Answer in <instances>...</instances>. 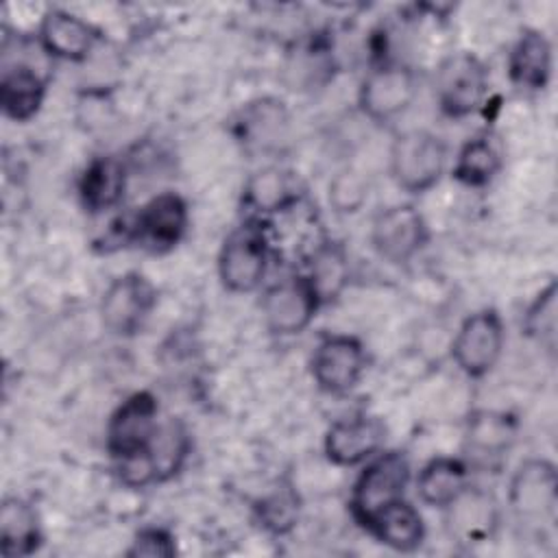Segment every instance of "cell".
Listing matches in <instances>:
<instances>
[{
    "instance_id": "cb8c5ba5",
    "label": "cell",
    "mask_w": 558,
    "mask_h": 558,
    "mask_svg": "<svg viewBox=\"0 0 558 558\" xmlns=\"http://www.w3.org/2000/svg\"><path fill=\"white\" fill-rule=\"evenodd\" d=\"M469 475L471 466L464 458L436 456L421 466L414 480L416 495L425 506L442 510L469 486Z\"/></svg>"
},
{
    "instance_id": "ffe728a7",
    "label": "cell",
    "mask_w": 558,
    "mask_h": 558,
    "mask_svg": "<svg viewBox=\"0 0 558 558\" xmlns=\"http://www.w3.org/2000/svg\"><path fill=\"white\" fill-rule=\"evenodd\" d=\"M510 83L525 92H543L551 81L554 52L551 41L541 28H523L508 52Z\"/></svg>"
},
{
    "instance_id": "e0dca14e",
    "label": "cell",
    "mask_w": 558,
    "mask_h": 558,
    "mask_svg": "<svg viewBox=\"0 0 558 558\" xmlns=\"http://www.w3.org/2000/svg\"><path fill=\"white\" fill-rule=\"evenodd\" d=\"M388 438L386 423L375 414H353L331 423L323 438L325 458L333 466L351 469L377 456Z\"/></svg>"
},
{
    "instance_id": "6da1fadb",
    "label": "cell",
    "mask_w": 558,
    "mask_h": 558,
    "mask_svg": "<svg viewBox=\"0 0 558 558\" xmlns=\"http://www.w3.org/2000/svg\"><path fill=\"white\" fill-rule=\"evenodd\" d=\"M412 482V464L401 449H381L355 477L349 495L351 519L366 532L373 519L405 497Z\"/></svg>"
},
{
    "instance_id": "484cf974",
    "label": "cell",
    "mask_w": 558,
    "mask_h": 558,
    "mask_svg": "<svg viewBox=\"0 0 558 558\" xmlns=\"http://www.w3.org/2000/svg\"><path fill=\"white\" fill-rule=\"evenodd\" d=\"M146 456L150 460L157 484L174 480L185 469L192 456L190 427L177 416L159 421V427L146 449Z\"/></svg>"
},
{
    "instance_id": "5b68a950",
    "label": "cell",
    "mask_w": 558,
    "mask_h": 558,
    "mask_svg": "<svg viewBox=\"0 0 558 558\" xmlns=\"http://www.w3.org/2000/svg\"><path fill=\"white\" fill-rule=\"evenodd\" d=\"M157 307V288L140 270L113 277L100 294V325L113 338H135L144 331Z\"/></svg>"
},
{
    "instance_id": "ac0fdd59",
    "label": "cell",
    "mask_w": 558,
    "mask_h": 558,
    "mask_svg": "<svg viewBox=\"0 0 558 558\" xmlns=\"http://www.w3.org/2000/svg\"><path fill=\"white\" fill-rule=\"evenodd\" d=\"M305 196V183L299 172L283 166H264L248 174L242 185L240 203L246 218L264 220L294 209Z\"/></svg>"
},
{
    "instance_id": "277c9868",
    "label": "cell",
    "mask_w": 558,
    "mask_h": 558,
    "mask_svg": "<svg viewBox=\"0 0 558 558\" xmlns=\"http://www.w3.org/2000/svg\"><path fill=\"white\" fill-rule=\"evenodd\" d=\"M490 74L482 57L471 50L447 54L434 72V98L445 118L462 120L482 109Z\"/></svg>"
},
{
    "instance_id": "4fadbf2b",
    "label": "cell",
    "mask_w": 558,
    "mask_h": 558,
    "mask_svg": "<svg viewBox=\"0 0 558 558\" xmlns=\"http://www.w3.org/2000/svg\"><path fill=\"white\" fill-rule=\"evenodd\" d=\"M229 131L244 153L272 155L288 142L290 111L281 98L259 96L233 113Z\"/></svg>"
},
{
    "instance_id": "7a4b0ae2",
    "label": "cell",
    "mask_w": 558,
    "mask_h": 558,
    "mask_svg": "<svg viewBox=\"0 0 558 558\" xmlns=\"http://www.w3.org/2000/svg\"><path fill=\"white\" fill-rule=\"evenodd\" d=\"M447 142L427 129L401 131L388 150V172L395 185L412 196L436 187L447 172Z\"/></svg>"
},
{
    "instance_id": "7402d4cb",
    "label": "cell",
    "mask_w": 558,
    "mask_h": 558,
    "mask_svg": "<svg viewBox=\"0 0 558 558\" xmlns=\"http://www.w3.org/2000/svg\"><path fill=\"white\" fill-rule=\"evenodd\" d=\"M48 78L28 63H4L0 74V107L11 122H31L44 107Z\"/></svg>"
},
{
    "instance_id": "ba28073f",
    "label": "cell",
    "mask_w": 558,
    "mask_h": 558,
    "mask_svg": "<svg viewBox=\"0 0 558 558\" xmlns=\"http://www.w3.org/2000/svg\"><path fill=\"white\" fill-rule=\"evenodd\" d=\"M368 240L377 257L405 266L427 246L429 225L414 203H392L373 216Z\"/></svg>"
},
{
    "instance_id": "9a60e30c",
    "label": "cell",
    "mask_w": 558,
    "mask_h": 558,
    "mask_svg": "<svg viewBox=\"0 0 558 558\" xmlns=\"http://www.w3.org/2000/svg\"><path fill=\"white\" fill-rule=\"evenodd\" d=\"M159 427V403L148 390L131 392L111 412L105 427V447L111 460H122L148 449Z\"/></svg>"
},
{
    "instance_id": "83f0119b",
    "label": "cell",
    "mask_w": 558,
    "mask_h": 558,
    "mask_svg": "<svg viewBox=\"0 0 558 558\" xmlns=\"http://www.w3.org/2000/svg\"><path fill=\"white\" fill-rule=\"evenodd\" d=\"M504 168V155L488 133L469 137L456 153L451 177L464 187L490 185Z\"/></svg>"
},
{
    "instance_id": "4316f807",
    "label": "cell",
    "mask_w": 558,
    "mask_h": 558,
    "mask_svg": "<svg viewBox=\"0 0 558 558\" xmlns=\"http://www.w3.org/2000/svg\"><path fill=\"white\" fill-rule=\"evenodd\" d=\"M305 277L314 286L323 307L340 299V294L347 290L351 279V264H349V253L344 244L329 238L316 244L307 262Z\"/></svg>"
},
{
    "instance_id": "d4e9b609",
    "label": "cell",
    "mask_w": 558,
    "mask_h": 558,
    "mask_svg": "<svg viewBox=\"0 0 558 558\" xmlns=\"http://www.w3.org/2000/svg\"><path fill=\"white\" fill-rule=\"evenodd\" d=\"M366 532L395 551H416L427 534L423 514L405 497L381 510Z\"/></svg>"
},
{
    "instance_id": "30bf717a",
    "label": "cell",
    "mask_w": 558,
    "mask_h": 558,
    "mask_svg": "<svg viewBox=\"0 0 558 558\" xmlns=\"http://www.w3.org/2000/svg\"><path fill=\"white\" fill-rule=\"evenodd\" d=\"M187 225L190 209L185 198L177 192H159L126 220L129 242L161 255L181 244Z\"/></svg>"
},
{
    "instance_id": "d6986e66",
    "label": "cell",
    "mask_w": 558,
    "mask_h": 558,
    "mask_svg": "<svg viewBox=\"0 0 558 558\" xmlns=\"http://www.w3.org/2000/svg\"><path fill=\"white\" fill-rule=\"evenodd\" d=\"M37 41L48 57L81 63L92 54V50L100 41V31L85 17L52 7L44 11L39 20Z\"/></svg>"
},
{
    "instance_id": "f546056e",
    "label": "cell",
    "mask_w": 558,
    "mask_h": 558,
    "mask_svg": "<svg viewBox=\"0 0 558 558\" xmlns=\"http://www.w3.org/2000/svg\"><path fill=\"white\" fill-rule=\"evenodd\" d=\"M556 320H558V283L549 279L545 288L532 299V303L523 312L521 329L527 338L547 347L549 351L556 344Z\"/></svg>"
},
{
    "instance_id": "f1b7e54d",
    "label": "cell",
    "mask_w": 558,
    "mask_h": 558,
    "mask_svg": "<svg viewBox=\"0 0 558 558\" xmlns=\"http://www.w3.org/2000/svg\"><path fill=\"white\" fill-rule=\"evenodd\" d=\"M257 523L272 536L290 534L301 519V497L290 480H279L253 506Z\"/></svg>"
},
{
    "instance_id": "52a82bcc",
    "label": "cell",
    "mask_w": 558,
    "mask_h": 558,
    "mask_svg": "<svg viewBox=\"0 0 558 558\" xmlns=\"http://www.w3.org/2000/svg\"><path fill=\"white\" fill-rule=\"evenodd\" d=\"M558 506V471L547 458H525L508 482V508L517 523L538 530L554 525Z\"/></svg>"
},
{
    "instance_id": "5bb4252c",
    "label": "cell",
    "mask_w": 558,
    "mask_h": 558,
    "mask_svg": "<svg viewBox=\"0 0 558 558\" xmlns=\"http://www.w3.org/2000/svg\"><path fill=\"white\" fill-rule=\"evenodd\" d=\"M442 525L451 543L466 549L480 547L497 536L501 525V506L488 488L469 484L442 508Z\"/></svg>"
},
{
    "instance_id": "9c48e42d",
    "label": "cell",
    "mask_w": 558,
    "mask_h": 558,
    "mask_svg": "<svg viewBox=\"0 0 558 558\" xmlns=\"http://www.w3.org/2000/svg\"><path fill=\"white\" fill-rule=\"evenodd\" d=\"M504 344L501 314L495 307H482L460 323L451 340V360L469 379H482L501 360Z\"/></svg>"
},
{
    "instance_id": "8fae6325",
    "label": "cell",
    "mask_w": 558,
    "mask_h": 558,
    "mask_svg": "<svg viewBox=\"0 0 558 558\" xmlns=\"http://www.w3.org/2000/svg\"><path fill=\"white\" fill-rule=\"evenodd\" d=\"M323 307L305 272L283 277L268 286L262 296L264 327L279 338L303 333Z\"/></svg>"
},
{
    "instance_id": "2e32d148",
    "label": "cell",
    "mask_w": 558,
    "mask_h": 558,
    "mask_svg": "<svg viewBox=\"0 0 558 558\" xmlns=\"http://www.w3.org/2000/svg\"><path fill=\"white\" fill-rule=\"evenodd\" d=\"M519 436V418L495 408L471 410L462 429V449L469 466L495 469L510 453Z\"/></svg>"
},
{
    "instance_id": "1f68e13d",
    "label": "cell",
    "mask_w": 558,
    "mask_h": 558,
    "mask_svg": "<svg viewBox=\"0 0 558 558\" xmlns=\"http://www.w3.org/2000/svg\"><path fill=\"white\" fill-rule=\"evenodd\" d=\"M177 538L168 527L161 525H146L140 527L129 547L124 549V556L129 558H172L177 556Z\"/></svg>"
},
{
    "instance_id": "8992f818",
    "label": "cell",
    "mask_w": 558,
    "mask_h": 558,
    "mask_svg": "<svg viewBox=\"0 0 558 558\" xmlns=\"http://www.w3.org/2000/svg\"><path fill=\"white\" fill-rule=\"evenodd\" d=\"M416 72L399 61L379 59L371 65L357 87V109L375 124L399 120L416 100Z\"/></svg>"
},
{
    "instance_id": "3957f363",
    "label": "cell",
    "mask_w": 558,
    "mask_h": 558,
    "mask_svg": "<svg viewBox=\"0 0 558 558\" xmlns=\"http://www.w3.org/2000/svg\"><path fill=\"white\" fill-rule=\"evenodd\" d=\"M270 262V242L264 220L244 218L231 229L218 251L216 268L222 288L231 294L255 292L266 279Z\"/></svg>"
},
{
    "instance_id": "7c38bea8",
    "label": "cell",
    "mask_w": 558,
    "mask_h": 558,
    "mask_svg": "<svg viewBox=\"0 0 558 558\" xmlns=\"http://www.w3.org/2000/svg\"><path fill=\"white\" fill-rule=\"evenodd\" d=\"M366 373V349L360 338L329 333L318 340L310 357V375L325 395H349Z\"/></svg>"
},
{
    "instance_id": "44dd1931",
    "label": "cell",
    "mask_w": 558,
    "mask_h": 558,
    "mask_svg": "<svg viewBox=\"0 0 558 558\" xmlns=\"http://www.w3.org/2000/svg\"><path fill=\"white\" fill-rule=\"evenodd\" d=\"M126 163L113 155L94 157L78 177V201L87 214L116 209L126 192Z\"/></svg>"
},
{
    "instance_id": "4dcf8cb0",
    "label": "cell",
    "mask_w": 558,
    "mask_h": 558,
    "mask_svg": "<svg viewBox=\"0 0 558 558\" xmlns=\"http://www.w3.org/2000/svg\"><path fill=\"white\" fill-rule=\"evenodd\" d=\"M327 201L329 207L338 216H353L357 214L368 201V181L355 168L338 170L327 185Z\"/></svg>"
},
{
    "instance_id": "603a6c76",
    "label": "cell",
    "mask_w": 558,
    "mask_h": 558,
    "mask_svg": "<svg viewBox=\"0 0 558 558\" xmlns=\"http://www.w3.org/2000/svg\"><path fill=\"white\" fill-rule=\"evenodd\" d=\"M44 543V530L35 506L17 495L0 504V554L4 558L33 556Z\"/></svg>"
}]
</instances>
